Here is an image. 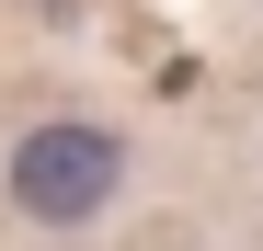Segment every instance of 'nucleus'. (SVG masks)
<instances>
[{
    "instance_id": "nucleus-1",
    "label": "nucleus",
    "mask_w": 263,
    "mask_h": 251,
    "mask_svg": "<svg viewBox=\"0 0 263 251\" xmlns=\"http://www.w3.org/2000/svg\"><path fill=\"white\" fill-rule=\"evenodd\" d=\"M115 183H126V149L103 137V126H34V137L12 149V205H23V217H46V228L103 217Z\"/></svg>"
}]
</instances>
